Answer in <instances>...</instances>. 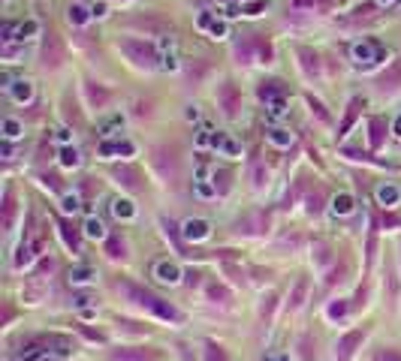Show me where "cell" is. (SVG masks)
<instances>
[{"mask_svg": "<svg viewBox=\"0 0 401 361\" xmlns=\"http://www.w3.org/2000/svg\"><path fill=\"white\" fill-rule=\"evenodd\" d=\"M115 289H118L121 295L127 298L130 304H136V307H145V310H151L154 316L169 319V322H181V313H178V310H175L169 301L157 298L154 292H148V289L136 286V283H130V280H118V283H115Z\"/></svg>", "mask_w": 401, "mask_h": 361, "instance_id": "1", "label": "cell"}, {"mask_svg": "<svg viewBox=\"0 0 401 361\" xmlns=\"http://www.w3.org/2000/svg\"><path fill=\"white\" fill-rule=\"evenodd\" d=\"M118 48L133 61V66L139 69H157L160 66V54L151 42L145 39H136V36H127V39H118Z\"/></svg>", "mask_w": 401, "mask_h": 361, "instance_id": "2", "label": "cell"}, {"mask_svg": "<svg viewBox=\"0 0 401 361\" xmlns=\"http://www.w3.org/2000/svg\"><path fill=\"white\" fill-rule=\"evenodd\" d=\"M151 154H154V157H151V163H154V169H157V175H160L166 184H178V175H181V160H178L175 148L160 145V148H154Z\"/></svg>", "mask_w": 401, "mask_h": 361, "instance_id": "3", "label": "cell"}, {"mask_svg": "<svg viewBox=\"0 0 401 361\" xmlns=\"http://www.w3.org/2000/svg\"><path fill=\"white\" fill-rule=\"evenodd\" d=\"M39 58H42V61H39V64H42V69H58V66L64 64V42H61V36H58V33H45Z\"/></svg>", "mask_w": 401, "mask_h": 361, "instance_id": "4", "label": "cell"}, {"mask_svg": "<svg viewBox=\"0 0 401 361\" xmlns=\"http://www.w3.org/2000/svg\"><path fill=\"white\" fill-rule=\"evenodd\" d=\"M217 102H220V108H223L227 118H235V115H238L241 94H238V88H235L233 81H223V85L217 88Z\"/></svg>", "mask_w": 401, "mask_h": 361, "instance_id": "5", "label": "cell"}, {"mask_svg": "<svg viewBox=\"0 0 401 361\" xmlns=\"http://www.w3.org/2000/svg\"><path fill=\"white\" fill-rule=\"evenodd\" d=\"M353 61L356 64H377V61H383V48L377 42H371V39L356 42L353 45Z\"/></svg>", "mask_w": 401, "mask_h": 361, "instance_id": "6", "label": "cell"}, {"mask_svg": "<svg viewBox=\"0 0 401 361\" xmlns=\"http://www.w3.org/2000/svg\"><path fill=\"white\" fill-rule=\"evenodd\" d=\"M365 340V331H350V334H344L341 340H338V346H335V355L338 361H350V355L356 352V346Z\"/></svg>", "mask_w": 401, "mask_h": 361, "instance_id": "7", "label": "cell"}, {"mask_svg": "<svg viewBox=\"0 0 401 361\" xmlns=\"http://www.w3.org/2000/svg\"><path fill=\"white\" fill-rule=\"evenodd\" d=\"M112 175L118 178V184H121V187H127V190H133V193L145 187V184H142V172H139V169H133V165H118Z\"/></svg>", "mask_w": 401, "mask_h": 361, "instance_id": "8", "label": "cell"}, {"mask_svg": "<svg viewBox=\"0 0 401 361\" xmlns=\"http://www.w3.org/2000/svg\"><path fill=\"white\" fill-rule=\"evenodd\" d=\"M181 235L187 238V241H205L208 235H211V226H208V220H199V217H190L184 226H181Z\"/></svg>", "mask_w": 401, "mask_h": 361, "instance_id": "9", "label": "cell"}, {"mask_svg": "<svg viewBox=\"0 0 401 361\" xmlns=\"http://www.w3.org/2000/svg\"><path fill=\"white\" fill-rule=\"evenodd\" d=\"M299 58H302L305 75H308V78H317V75H320V61H317V54H314L311 48H299Z\"/></svg>", "mask_w": 401, "mask_h": 361, "instance_id": "10", "label": "cell"}, {"mask_svg": "<svg viewBox=\"0 0 401 361\" xmlns=\"http://www.w3.org/2000/svg\"><path fill=\"white\" fill-rule=\"evenodd\" d=\"M398 85H401V61H395L389 72H383V75H380L377 88H380V91H392V88H398Z\"/></svg>", "mask_w": 401, "mask_h": 361, "instance_id": "11", "label": "cell"}, {"mask_svg": "<svg viewBox=\"0 0 401 361\" xmlns=\"http://www.w3.org/2000/svg\"><path fill=\"white\" fill-rule=\"evenodd\" d=\"M211 145H214L220 154H227V157H238V145H235L227 132H214V135H211Z\"/></svg>", "mask_w": 401, "mask_h": 361, "instance_id": "12", "label": "cell"}, {"mask_svg": "<svg viewBox=\"0 0 401 361\" xmlns=\"http://www.w3.org/2000/svg\"><path fill=\"white\" fill-rule=\"evenodd\" d=\"M284 94H287V88H284L281 81H263V85H260V99H266V102L284 99Z\"/></svg>", "mask_w": 401, "mask_h": 361, "instance_id": "13", "label": "cell"}, {"mask_svg": "<svg viewBox=\"0 0 401 361\" xmlns=\"http://www.w3.org/2000/svg\"><path fill=\"white\" fill-rule=\"evenodd\" d=\"M154 274H157V280H163V283H178V277H181L178 265H172V262H157L154 265Z\"/></svg>", "mask_w": 401, "mask_h": 361, "instance_id": "14", "label": "cell"}, {"mask_svg": "<svg viewBox=\"0 0 401 361\" xmlns=\"http://www.w3.org/2000/svg\"><path fill=\"white\" fill-rule=\"evenodd\" d=\"M112 361H151V352L145 349H121V352H112Z\"/></svg>", "mask_w": 401, "mask_h": 361, "instance_id": "15", "label": "cell"}, {"mask_svg": "<svg viewBox=\"0 0 401 361\" xmlns=\"http://www.w3.org/2000/svg\"><path fill=\"white\" fill-rule=\"evenodd\" d=\"M124 250H127V247H124L121 235H109V238H106V253H109V259H124V256H127Z\"/></svg>", "mask_w": 401, "mask_h": 361, "instance_id": "16", "label": "cell"}, {"mask_svg": "<svg viewBox=\"0 0 401 361\" xmlns=\"http://www.w3.org/2000/svg\"><path fill=\"white\" fill-rule=\"evenodd\" d=\"M9 91H12V97L18 99V102H31L34 99V85L31 81H12Z\"/></svg>", "mask_w": 401, "mask_h": 361, "instance_id": "17", "label": "cell"}, {"mask_svg": "<svg viewBox=\"0 0 401 361\" xmlns=\"http://www.w3.org/2000/svg\"><path fill=\"white\" fill-rule=\"evenodd\" d=\"M199 27H208V31L214 33L217 39H220V36H227V21H217V18H211L208 12H202V15H199Z\"/></svg>", "mask_w": 401, "mask_h": 361, "instance_id": "18", "label": "cell"}, {"mask_svg": "<svg viewBox=\"0 0 401 361\" xmlns=\"http://www.w3.org/2000/svg\"><path fill=\"white\" fill-rule=\"evenodd\" d=\"M85 94H88V102H91V105H97V108H100L103 102L109 99V91H106V88H97L94 81H88V85H85Z\"/></svg>", "mask_w": 401, "mask_h": 361, "instance_id": "19", "label": "cell"}, {"mask_svg": "<svg viewBox=\"0 0 401 361\" xmlns=\"http://www.w3.org/2000/svg\"><path fill=\"white\" fill-rule=\"evenodd\" d=\"M359 108H362V99H350V105H347V115H344V124H341V132H338V135H344V132L353 127V121H356Z\"/></svg>", "mask_w": 401, "mask_h": 361, "instance_id": "20", "label": "cell"}, {"mask_svg": "<svg viewBox=\"0 0 401 361\" xmlns=\"http://www.w3.org/2000/svg\"><path fill=\"white\" fill-rule=\"evenodd\" d=\"M371 148H380L383 145V130H386V121L383 118H371Z\"/></svg>", "mask_w": 401, "mask_h": 361, "instance_id": "21", "label": "cell"}, {"mask_svg": "<svg viewBox=\"0 0 401 361\" xmlns=\"http://www.w3.org/2000/svg\"><path fill=\"white\" fill-rule=\"evenodd\" d=\"M398 199H401V193L395 187H380V190H377V202H380V205H389V208H392V205H398Z\"/></svg>", "mask_w": 401, "mask_h": 361, "instance_id": "22", "label": "cell"}, {"mask_svg": "<svg viewBox=\"0 0 401 361\" xmlns=\"http://www.w3.org/2000/svg\"><path fill=\"white\" fill-rule=\"evenodd\" d=\"M112 211H115V217H121V220H130V217L136 214V208L127 202V199H118V202L112 205Z\"/></svg>", "mask_w": 401, "mask_h": 361, "instance_id": "23", "label": "cell"}, {"mask_svg": "<svg viewBox=\"0 0 401 361\" xmlns=\"http://www.w3.org/2000/svg\"><path fill=\"white\" fill-rule=\"evenodd\" d=\"M85 235H88V238H106V226H103L97 217H88V223H85Z\"/></svg>", "mask_w": 401, "mask_h": 361, "instance_id": "24", "label": "cell"}, {"mask_svg": "<svg viewBox=\"0 0 401 361\" xmlns=\"http://www.w3.org/2000/svg\"><path fill=\"white\" fill-rule=\"evenodd\" d=\"M18 361H52V355H48V349H42V346H31Z\"/></svg>", "mask_w": 401, "mask_h": 361, "instance_id": "25", "label": "cell"}, {"mask_svg": "<svg viewBox=\"0 0 401 361\" xmlns=\"http://www.w3.org/2000/svg\"><path fill=\"white\" fill-rule=\"evenodd\" d=\"M211 184L217 193H230V172H214L211 175Z\"/></svg>", "mask_w": 401, "mask_h": 361, "instance_id": "26", "label": "cell"}, {"mask_svg": "<svg viewBox=\"0 0 401 361\" xmlns=\"http://www.w3.org/2000/svg\"><path fill=\"white\" fill-rule=\"evenodd\" d=\"M332 211L335 214H353V196H338L332 202Z\"/></svg>", "mask_w": 401, "mask_h": 361, "instance_id": "27", "label": "cell"}, {"mask_svg": "<svg viewBox=\"0 0 401 361\" xmlns=\"http://www.w3.org/2000/svg\"><path fill=\"white\" fill-rule=\"evenodd\" d=\"M69 21H72V24H85V21H88V9L79 6V3H72V6H69Z\"/></svg>", "mask_w": 401, "mask_h": 361, "instance_id": "28", "label": "cell"}, {"mask_svg": "<svg viewBox=\"0 0 401 361\" xmlns=\"http://www.w3.org/2000/svg\"><path fill=\"white\" fill-rule=\"evenodd\" d=\"M371 361H401V349H377Z\"/></svg>", "mask_w": 401, "mask_h": 361, "instance_id": "29", "label": "cell"}, {"mask_svg": "<svg viewBox=\"0 0 401 361\" xmlns=\"http://www.w3.org/2000/svg\"><path fill=\"white\" fill-rule=\"evenodd\" d=\"M287 115V99H274V102H268V118H284Z\"/></svg>", "mask_w": 401, "mask_h": 361, "instance_id": "30", "label": "cell"}, {"mask_svg": "<svg viewBox=\"0 0 401 361\" xmlns=\"http://www.w3.org/2000/svg\"><path fill=\"white\" fill-rule=\"evenodd\" d=\"M91 277H94L91 268H72V271H69V280H72V283H88Z\"/></svg>", "mask_w": 401, "mask_h": 361, "instance_id": "31", "label": "cell"}, {"mask_svg": "<svg viewBox=\"0 0 401 361\" xmlns=\"http://www.w3.org/2000/svg\"><path fill=\"white\" fill-rule=\"evenodd\" d=\"M205 358L208 361H227V355H223V349H220L217 343L208 340V343H205Z\"/></svg>", "mask_w": 401, "mask_h": 361, "instance_id": "32", "label": "cell"}, {"mask_svg": "<svg viewBox=\"0 0 401 361\" xmlns=\"http://www.w3.org/2000/svg\"><path fill=\"white\" fill-rule=\"evenodd\" d=\"M136 27H148V31H163L166 24L160 21V18H133Z\"/></svg>", "mask_w": 401, "mask_h": 361, "instance_id": "33", "label": "cell"}, {"mask_svg": "<svg viewBox=\"0 0 401 361\" xmlns=\"http://www.w3.org/2000/svg\"><path fill=\"white\" fill-rule=\"evenodd\" d=\"M12 214H15V205H12V193L6 190V205H3V226L6 229L12 226Z\"/></svg>", "mask_w": 401, "mask_h": 361, "instance_id": "34", "label": "cell"}, {"mask_svg": "<svg viewBox=\"0 0 401 361\" xmlns=\"http://www.w3.org/2000/svg\"><path fill=\"white\" fill-rule=\"evenodd\" d=\"M163 223V229H166V238H172V244H175V250L178 253H184V244H181V238H178V232H175V226L169 223V220H160Z\"/></svg>", "mask_w": 401, "mask_h": 361, "instance_id": "35", "label": "cell"}, {"mask_svg": "<svg viewBox=\"0 0 401 361\" xmlns=\"http://www.w3.org/2000/svg\"><path fill=\"white\" fill-rule=\"evenodd\" d=\"M268 138H271V145H278V148H287V145H290V132L287 130H271Z\"/></svg>", "mask_w": 401, "mask_h": 361, "instance_id": "36", "label": "cell"}, {"mask_svg": "<svg viewBox=\"0 0 401 361\" xmlns=\"http://www.w3.org/2000/svg\"><path fill=\"white\" fill-rule=\"evenodd\" d=\"M3 135H6V138L21 135V124H18V121H12V118H6V121H3Z\"/></svg>", "mask_w": 401, "mask_h": 361, "instance_id": "37", "label": "cell"}, {"mask_svg": "<svg viewBox=\"0 0 401 361\" xmlns=\"http://www.w3.org/2000/svg\"><path fill=\"white\" fill-rule=\"evenodd\" d=\"M208 298L211 301H220V304H230V292L223 286H208Z\"/></svg>", "mask_w": 401, "mask_h": 361, "instance_id": "38", "label": "cell"}, {"mask_svg": "<svg viewBox=\"0 0 401 361\" xmlns=\"http://www.w3.org/2000/svg\"><path fill=\"white\" fill-rule=\"evenodd\" d=\"M61 163L64 165H79V151H76V148H61Z\"/></svg>", "mask_w": 401, "mask_h": 361, "instance_id": "39", "label": "cell"}, {"mask_svg": "<svg viewBox=\"0 0 401 361\" xmlns=\"http://www.w3.org/2000/svg\"><path fill=\"white\" fill-rule=\"evenodd\" d=\"M305 289H308V283H305V280H299V286L293 289V298H290V307H293V310H296V307L302 304V298H305Z\"/></svg>", "mask_w": 401, "mask_h": 361, "instance_id": "40", "label": "cell"}, {"mask_svg": "<svg viewBox=\"0 0 401 361\" xmlns=\"http://www.w3.org/2000/svg\"><path fill=\"white\" fill-rule=\"evenodd\" d=\"M266 9H268L266 0H254V3L244 6V15H260V12H266Z\"/></svg>", "mask_w": 401, "mask_h": 361, "instance_id": "41", "label": "cell"}, {"mask_svg": "<svg viewBox=\"0 0 401 361\" xmlns=\"http://www.w3.org/2000/svg\"><path fill=\"white\" fill-rule=\"evenodd\" d=\"M39 31V24L36 21H24V24H18V39H28L31 33H36Z\"/></svg>", "mask_w": 401, "mask_h": 361, "instance_id": "42", "label": "cell"}, {"mask_svg": "<svg viewBox=\"0 0 401 361\" xmlns=\"http://www.w3.org/2000/svg\"><path fill=\"white\" fill-rule=\"evenodd\" d=\"M266 181H268V172L263 165H254V187H263Z\"/></svg>", "mask_w": 401, "mask_h": 361, "instance_id": "43", "label": "cell"}, {"mask_svg": "<svg viewBox=\"0 0 401 361\" xmlns=\"http://www.w3.org/2000/svg\"><path fill=\"white\" fill-rule=\"evenodd\" d=\"M274 301H278L274 295L263 298V307H260V316H263V319H268V316H271V310H274Z\"/></svg>", "mask_w": 401, "mask_h": 361, "instance_id": "44", "label": "cell"}, {"mask_svg": "<svg viewBox=\"0 0 401 361\" xmlns=\"http://www.w3.org/2000/svg\"><path fill=\"white\" fill-rule=\"evenodd\" d=\"M329 3H332V0H296V6H311V9H314V6H320L323 12L329 9Z\"/></svg>", "mask_w": 401, "mask_h": 361, "instance_id": "45", "label": "cell"}, {"mask_svg": "<svg viewBox=\"0 0 401 361\" xmlns=\"http://www.w3.org/2000/svg\"><path fill=\"white\" fill-rule=\"evenodd\" d=\"M308 105H311V112H317V115H320V121H329V115L323 112V105H320L314 97H308Z\"/></svg>", "mask_w": 401, "mask_h": 361, "instance_id": "46", "label": "cell"}, {"mask_svg": "<svg viewBox=\"0 0 401 361\" xmlns=\"http://www.w3.org/2000/svg\"><path fill=\"white\" fill-rule=\"evenodd\" d=\"M317 262L320 265L329 262V247H326V244H317Z\"/></svg>", "mask_w": 401, "mask_h": 361, "instance_id": "47", "label": "cell"}, {"mask_svg": "<svg viewBox=\"0 0 401 361\" xmlns=\"http://www.w3.org/2000/svg\"><path fill=\"white\" fill-rule=\"evenodd\" d=\"M347 313V304H332L329 307V316H344Z\"/></svg>", "mask_w": 401, "mask_h": 361, "instance_id": "48", "label": "cell"}, {"mask_svg": "<svg viewBox=\"0 0 401 361\" xmlns=\"http://www.w3.org/2000/svg\"><path fill=\"white\" fill-rule=\"evenodd\" d=\"M42 181H45V184H52L55 190H61V178H58V175H42Z\"/></svg>", "mask_w": 401, "mask_h": 361, "instance_id": "49", "label": "cell"}, {"mask_svg": "<svg viewBox=\"0 0 401 361\" xmlns=\"http://www.w3.org/2000/svg\"><path fill=\"white\" fill-rule=\"evenodd\" d=\"M76 208H79L76 196H67V199H64V211H76Z\"/></svg>", "mask_w": 401, "mask_h": 361, "instance_id": "50", "label": "cell"}, {"mask_svg": "<svg viewBox=\"0 0 401 361\" xmlns=\"http://www.w3.org/2000/svg\"><path fill=\"white\" fill-rule=\"evenodd\" d=\"M91 12H94V15H97V18H103V15H106V6H103V3H97V6H94V9H91Z\"/></svg>", "mask_w": 401, "mask_h": 361, "instance_id": "51", "label": "cell"}, {"mask_svg": "<svg viewBox=\"0 0 401 361\" xmlns=\"http://www.w3.org/2000/svg\"><path fill=\"white\" fill-rule=\"evenodd\" d=\"M395 135H401V118L395 121Z\"/></svg>", "mask_w": 401, "mask_h": 361, "instance_id": "52", "label": "cell"}, {"mask_svg": "<svg viewBox=\"0 0 401 361\" xmlns=\"http://www.w3.org/2000/svg\"><path fill=\"white\" fill-rule=\"evenodd\" d=\"M380 3H395V0H380Z\"/></svg>", "mask_w": 401, "mask_h": 361, "instance_id": "53", "label": "cell"}]
</instances>
